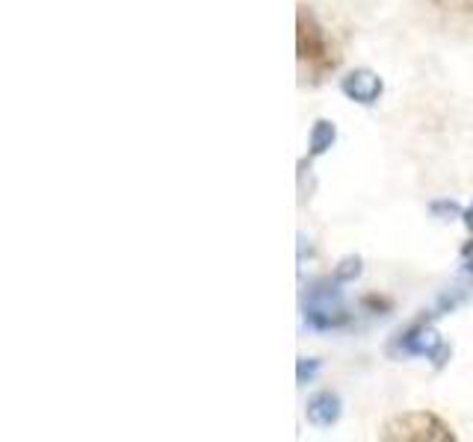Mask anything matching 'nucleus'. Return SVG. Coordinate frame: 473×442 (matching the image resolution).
Listing matches in <instances>:
<instances>
[{"label": "nucleus", "mask_w": 473, "mask_h": 442, "mask_svg": "<svg viewBox=\"0 0 473 442\" xmlns=\"http://www.w3.org/2000/svg\"><path fill=\"white\" fill-rule=\"evenodd\" d=\"M400 348L405 354H423V357H432L438 369L447 363V357H450V348L441 343L438 331L429 327V324H417L408 334H403L400 336Z\"/></svg>", "instance_id": "20e7f679"}, {"label": "nucleus", "mask_w": 473, "mask_h": 442, "mask_svg": "<svg viewBox=\"0 0 473 442\" xmlns=\"http://www.w3.org/2000/svg\"><path fill=\"white\" fill-rule=\"evenodd\" d=\"M438 6L444 9H453V12H465V15H473V0H435Z\"/></svg>", "instance_id": "1a4fd4ad"}, {"label": "nucleus", "mask_w": 473, "mask_h": 442, "mask_svg": "<svg viewBox=\"0 0 473 442\" xmlns=\"http://www.w3.org/2000/svg\"><path fill=\"white\" fill-rule=\"evenodd\" d=\"M341 88H343L346 98L358 100V104H376L379 95H382V80H379L373 71H364V68H361V71L346 74L343 83H341Z\"/></svg>", "instance_id": "39448f33"}, {"label": "nucleus", "mask_w": 473, "mask_h": 442, "mask_svg": "<svg viewBox=\"0 0 473 442\" xmlns=\"http://www.w3.org/2000/svg\"><path fill=\"white\" fill-rule=\"evenodd\" d=\"M382 439H405V442H447L456 439L450 425L441 422L435 413H405L384 425Z\"/></svg>", "instance_id": "f03ea898"}, {"label": "nucleus", "mask_w": 473, "mask_h": 442, "mask_svg": "<svg viewBox=\"0 0 473 442\" xmlns=\"http://www.w3.org/2000/svg\"><path fill=\"white\" fill-rule=\"evenodd\" d=\"M341 419V398L331 393H320L308 401V422L317 427H329Z\"/></svg>", "instance_id": "423d86ee"}, {"label": "nucleus", "mask_w": 473, "mask_h": 442, "mask_svg": "<svg viewBox=\"0 0 473 442\" xmlns=\"http://www.w3.org/2000/svg\"><path fill=\"white\" fill-rule=\"evenodd\" d=\"M432 212L435 216H441V212L444 216H465V212L458 210L456 204H450V200H438V204H432Z\"/></svg>", "instance_id": "9b49d317"}, {"label": "nucleus", "mask_w": 473, "mask_h": 442, "mask_svg": "<svg viewBox=\"0 0 473 442\" xmlns=\"http://www.w3.org/2000/svg\"><path fill=\"white\" fill-rule=\"evenodd\" d=\"M334 139H338V130H334V124L331 121H317L314 130H310V157L326 154V150L334 145Z\"/></svg>", "instance_id": "0eeeda50"}, {"label": "nucleus", "mask_w": 473, "mask_h": 442, "mask_svg": "<svg viewBox=\"0 0 473 442\" xmlns=\"http://www.w3.org/2000/svg\"><path fill=\"white\" fill-rule=\"evenodd\" d=\"M465 224L470 227V233H473V204H470V207L465 210Z\"/></svg>", "instance_id": "ddd939ff"}, {"label": "nucleus", "mask_w": 473, "mask_h": 442, "mask_svg": "<svg viewBox=\"0 0 473 442\" xmlns=\"http://www.w3.org/2000/svg\"><path fill=\"white\" fill-rule=\"evenodd\" d=\"M358 274H361V260L358 257H346L338 265V272H334V277H338V281H355Z\"/></svg>", "instance_id": "6e6552de"}, {"label": "nucleus", "mask_w": 473, "mask_h": 442, "mask_svg": "<svg viewBox=\"0 0 473 442\" xmlns=\"http://www.w3.org/2000/svg\"><path fill=\"white\" fill-rule=\"evenodd\" d=\"M465 257H468V269L473 272V242L465 245Z\"/></svg>", "instance_id": "f8f14e48"}, {"label": "nucleus", "mask_w": 473, "mask_h": 442, "mask_svg": "<svg viewBox=\"0 0 473 442\" xmlns=\"http://www.w3.org/2000/svg\"><path fill=\"white\" fill-rule=\"evenodd\" d=\"M305 319L314 327H334L346 322V310L341 304V289L331 283H317L310 289L308 304H305Z\"/></svg>", "instance_id": "7ed1b4c3"}, {"label": "nucleus", "mask_w": 473, "mask_h": 442, "mask_svg": "<svg viewBox=\"0 0 473 442\" xmlns=\"http://www.w3.org/2000/svg\"><path fill=\"white\" fill-rule=\"evenodd\" d=\"M317 369H320V363L317 360H310V363H305V360H299V384H305V381H310V377L317 375Z\"/></svg>", "instance_id": "9d476101"}, {"label": "nucleus", "mask_w": 473, "mask_h": 442, "mask_svg": "<svg viewBox=\"0 0 473 442\" xmlns=\"http://www.w3.org/2000/svg\"><path fill=\"white\" fill-rule=\"evenodd\" d=\"M296 54L302 68L310 74V80H322L338 68V54H334L326 30L320 27L317 15L308 6H299L296 12Z\"/></svg>", "instance_id": "f257e3e1"}]
</instances>
